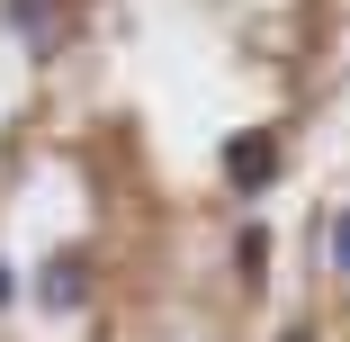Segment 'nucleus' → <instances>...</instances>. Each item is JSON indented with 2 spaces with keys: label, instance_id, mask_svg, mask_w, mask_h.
Returning a JSON list of instances; mask_svg holds the SVG:
<instances>
[{
  "label": "nucleus",
  "instance_id": "obj_3",
  "mask_svg": "<svg viewBox=\"0 0 350 342\" xmlns=\"http://www.w3.org/2000/svg\"><path fill=\"white\" fill-rule=\"evenodd\" d=\"M10 19L27 27V45H36V54H54V27H45V0H10Z\"/></svg>",
  "mask_w": 350,
  "mask_h": 342
},
{
  "label": "nucleus",
  "instance_id": "obj_7",
  "mask_svg": "<svg viewBox=\"0 0 350 342\" xmlns=\"http://www.w3.org/2000/svg\"><path fill=\"white\" fill-rule=\"evenodd\" d=\"M288 342H314V333H288Z\"/></svg>",
  "mask_w": 350,
  "mask_h": 342
},
{
  "label": "nucleus",
  "instance_id": "obj_1",
  "mask_svg": "<svg viewBox=\"0 0 350 342\" xmlns=\"http://www.w3.org/2000/svg\"><path fill=\"white\" fill-rule=\"evenodd\" d=\"M278 162H288L278 135H269V126H243L234 145H225V189H234V198H260V189L278 180Z\"/></svg>",
  "mask_w": 350,
  "mask_h": 342
},
{
  "label": "nucleus",
  "instance_id": "obj_6",
  "mask_svg": "<svg viewBox=\"0 0 350 342\" xmlns=\"http://www.w3.org/2000/svg\"><path fill=\"white\" fill-rule=\"evenodd\" d=\"M0 306H10V261H0Z\"/></svg>",
  "mask_w": 350,
  "mask_h": 342
},
{
  "label": "nucleus",
  "instance_id": "obj_2",
  "mask_svg": "<svg viewBox=\"0 0 350 342\" xmlns=\"http://www.w3.org/2000/svg\"><path fill=\"white\" fill-rule=\"evenodd\" d=\"M36 297H45V306H81V297H90V261H81V252H63V261H45V280H36Z\"/></svg>",
  "mask_w": 350,
  "mask_h": 342
},
{
  "label": "nucleus",
  "instance_id": "obj_5",
  "mask_svg": "<svg viewBox=\"0 0 350 342\" xmlns=\"http://www.w3.org/2000/svg\"><path fill=\"white\" fill-rule=\"evenodd\" d=\"M332 270H341V280H350V208L332 217Z\"/></svg>",
  "mask_w": 350,
  "mask_h": 342
},
{
  "label": "nucleus",
  "instance_id": "obj_4",
  "mask_svg": "<svg viewBox=\"0 0 350 342\" xmlns=\"http://www.w3.org/2000/svg\"><path fill=\"white\" fill-rule=\"evenodd\" d=\"M234 261H243V280H260V261H269V234H260V225H243V243H234Z\"/></svg>",
  "mask_w": 350,
  "mask_h": 342
}]
</instances>
